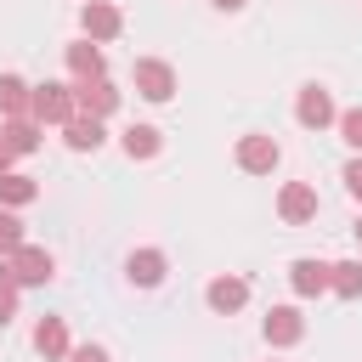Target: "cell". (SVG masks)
I'll use <instances>...</instances> for the list:
<instances>
[{"label":"cell","mask_w":362,"mask_h":362,"mask_svg":"<svg viewBox=\"0 0 362 362\" xmlns=\"http://www.w3.org/2000/svg\"><path fill=\"white\" fill-rule=\"evenodd\" d=\"M74 107H79V119H107L119 107V90L107 79H79L74 85Z\"/></svg>","instance_id":"30bf717a"},{"label":"cell","mask_w":362,"mask_h":362,"mask_svg":"<svg viewBox=\"0 0 362 362\" xmlns=\"http://www.w3.org/2000/svg\"><path fill=\"white\" fill-rule=\"evenodd\" d=\"M62 141L74 153H96L107 141V130H102V119H74V124H62Z\"/></svg>","instance_id":"d6986e66"},{"label":"cell","mask_w":362,"mask_h":362,"mask_svg":"<svg viewBox=\"0 0 362 362\" xmlns=\"http://www.w3.org/2000/svg\"><path fill=\"white\" fill-rule=\"evenodd\" d=\"M0 277H11L17 288H40V283H51V277H57V260H51V249L23 243L17 255H6V260H0Z\"/></svg>","instance_id":"6da1fadb"},{"label":"cell","mask_w":362,"mask_h":362,"mask_svg":"<svg viewBox=\"0 0 362 362\" xmlns=\"http://www.w3.org/2000/svg\"><path fill=\"white\" fill-rule=\"evenodd\" d=\"M79 28H85V40H119L124 34V11L119 6H107V0H85L79 6Z\"/></svg>","instance_id":"52a82bcc"},{"label":"cell","mask_w":362,"mask_h":362,"mask_svg":"<svg viewBox=\"0 0 362 362\" xmlns=\"http://www.w3.org/2000/svg\"><path fill=\"white\" fill-rule=\"evenodd\" d=\"M209 6H215V11H243L249 0H209Z\"/></svg>","instance_id":"4316f807"},{"label":"cell","mask_w":362,"mask_h":362,"mask_svg":"<svg viewBox=\"0 0 362 362\" xmlns=\"http://www.w3.org/2000/svg\"><path fill=\"white\" fill-rule=\"evenodd\" d=\"M266 362H272V356H266Z\"/></svg>","instance_id":"f1b7e54d"},{"label":"cell","mask_w":362,"mask_h":362,"mask_svg":"<svg viewBox=\"0 0 362 362\" xmlns=\"http://www.w3.org/2000/svg\"><path fill=\"white\" fill-rule=\"evenodd\" d=\"M74 119H79L74 85H57V79L34 85V124H74Z\"/></svg>","instance_id":"3957f363"},{"label":"cell","mask_w":362,"mask_h":362,"mask_svg":"<svg viewBox=\"0 0 362 362\" xmlns=\"http://www.w3.org/2000/svg\"><path fill=\"white\" fill-rule=\"evenodd\" d=\"M0 136H6V147H11L17 158H28V153L40 147V124H34V119H6Z\"/></svg>","instance_id":"ffe728a7"},{"label":"cell","mask_w":362,"mask_h":362,"mask_svg":"<svg viewBox=\"0 0 362 362\" xmlns=\"http://www.w3.org/2000/svg\"><path fill=\"white\" fill-rule=\"evenodd\" d=\"M204 300H209V311H215V317H232V311H243V305H249V283H243L238 272H221V277H209Z\"/></svg>","instance_id":"9c48e42d"},{"label":"cell","mask_w":362,"mask_h":362,"mask_svg":"<svg viewBox=\"0 0 362 362\" xmlns=\"http://www.w3.org/2000/svg\"><path fill=\"white\" fill-rule=\"evenodd\" d=\"M356 243H362V221H356Z\"/></svg>","instance_id":"83f0119b"},{"label":"cell","mask_w":362,"mask_h":362,"mask_svg":"<svg viewBox=\"0 0 362 362\" xmlns=\"http://www.w3.org/2000/svg\"><path fill=\"white\" fill-rule=\"evenodd\" d=\"M0 113L6 119H34V85L23 74H0Z\"/></svg>","instance_id":"5bb4252c"},{"label":"cell","mask_w":362,"mask_h":362,"mask_svg":"<svg viewBox=\"0 0 362 362\" xmlns=\"http://www.w3.org/2000/svg\"><path fill=\"white\" fill-rule=\"evenodd\" d=\"M294 119H300L305 130H328V124H339V107H334L328 85H300V96H294Z\"/></svg>","instance_id":"5b68a950"},{"label":"cell","mask_w":362,"mask_h":362,"mask_svg":"<svg viewBox=\"0 0 362 362\" xmlns=\"http://www.w3.org/2000/svg\"><path fill=\"white\" fill-rule=\"evenodd\" d=\"M339 141H345L351 153H362V107H345V113H339Z\"/></svg>","instance_id":"7402d4cb"},{"label":"cell","mask_w":362,"mask_h":362,"mask_svg":"<svg viewBox=\"0 0 362 362\" xmlns=\"http://www.w3.org/2000/svg\"><path fill=\"white\" fill-rule=\"evenodd\" d=\"M68 362H113V356H107L102 345H74V351H68Z\"/></svg>","instance_id":"d4e9b609"},{"label":"cell","mask_w":362,"mask_h":362,"mask_svg":"<svg viewBox=\"0 0 362 362\" xmlns=\"http://www.w3.org/2000/svg\"><path fill=\"white\" fill-rule=\"evenodd\" d=\"M34 198H40V181L34 175H23V170H6L0 175V209H23Z\"/></svg>","instance_id":"e0dca14e"},{"label":"cell","mask_w":362,"mask_h":362,"mask_svg":"<svg viewBox=\"0 0 362 362\" xmlns=\"http://www.w3.org/2000/svg\"><path fill=\"white\" fill-rule=\"evenodd\" d=\"M23 243H28V238H23V221H17L11 209H0V260H6V255H17Z\"/></svg>","instance_id":"44dd1931"},{"label":"cell","mask_w":362,"mask_h":362,"mask_svg":"<svg viewBox=\"0 0 362 362\" xmlns=\"http://www.w3.org/2000/svg\"><path fill=\"white\" fill-rule=\"evenodd\" d=\"M339 181H345V192H351V198H356V204H362V158H351V164H345V175H339Z\"/></svg>","instance_id":"cb8c5ba5"},{"label":"cell","mask_w":362,"mask_h":362,"mask_svg":"<svg viewBox=\"0 0 362 362\" xmlns=\"http://www.w3.org/2000/svg\"><path fill=\"white\" fill-rule=\"evenodd\" d=\"M277 221H283V226L317 221V187H311V181H283V187H277Z\"/></svg>","instance_id":"8992f818"},{"label":"cell","mask_w":362,"mask_h":362,"mask_svg":"<svg viewBox=\"0 0 362 362\" xmlns=\"http://www.w3.org/2000/svg\"><path fill=\"white\" fill-rule=\"evenodd\" d=\"M11 317H17V283H11V277H0V328H6Z\"/></svg>","instance_id":"603a6c76"},{"label":"cell","mask_w":362,"mask_h":362,"mask_svg":"<svg viewBox=\"0 0 362 362\" xmlns=\"http://www.w3.org/2000/svg\"><path fill=\"white\" fill-rule=\"evenodd\" d=\"M34 351H40L45 362H68V351H74V345H68V322H62V317H40V322H34Z\"/></svg>","instance_id":"4fadbf2b"},{"label":"cell","mask_w":362,"mask_h":362,"mask_svg":"<svg viewBox=\"0 0 362 362\" xmlns=\"http://www.w3.org/2000/svg\"><path fill=\"white\" fill-rule=\"evenodd\" d=\"M119 147H124V158H158L164 153V130L158 124H130L119 136Z\"/></svg>","instance_id":"2e32d148"},{"label":"cell","mask_w":362,"mask_h":362,"mask_svg":"<svg viewBox=\"0 0 362 362\" xmlns=\"http://www.w3.org/2000/svg\"><path fill=\"white\" fill-rule=\"evenodd\" d=\"M260 334H266V345H277V351L300 345V339H305V317H300V305H272L266 322H260Z\"/></svg>","instance_id":"ba28073f"},{"label":"cell","mask_w":362,"mask_h":362,"mask_svg":"<svg viewBox=\"0 0 362 362\" xmlns=\"http://www.w3.org/2000/svg\"><path fill=\"white\" fill-rule=\"evenodd\" d=\"M68 74H74V85H79V79H107L102 45H96V40H74V45H68Z\"/></svg>","instance_id":"9a60e30c"},{"label":"cell","mask_w":362,"mask_h":362,"mask_svg":"<svg viewBox=\"0 0 362 362\" xmlns=\"http://www.w3.org/2000/svg\"><path fill=\"white\" fill-rule=\"evenodd\" d=\"M328 294L362 300V260H334V266H328Z\"/></svg>","instance_id":"ac0fdd59"},{"label":"cell","mask_w":362,"mask_h":362,"mask_svg":"<svg viewBox=\"0 0 362 362\" xmlns=\"http://www.w3.org/2000/svg\"><path fill=\"white\" fill-rule=\"evenodd\" d=\"M288 288H294L300 300H317V294H328V260H311V255H300V260L288 266Z\"/></svg>","instance_id":"7c38bea8"},{"label":"cell","mask_w":362,"mask_h":362,"mask_svg":"<svg viewBox=\"0 0 362 362\" xmlns=\"http://www.w3.org/2000/svg\"><path fill=\"white\" fill-rule=\"evenodd\" d=\"M11 158H17V153H11V147H6V136H0V175L11 170Z\"/></svg>","instance_id":"484cf974"},{"label":"cell","mask_w":362,"mask_h":362,"mask_svg":"<svg viewBox=\"0 0 362 362\" xmlns=\"http://www.w3.org/2000/svg\"><path fill=\"white\" fill-rule=\"evenodd\" d=\"M130 79H136V96H141V102H170V96H175V68H170L164 57H136Z\"/></svg>","instance_id":"7a4b0ae2"},{"label":"cell","mask_w":362,"mask_h":362,"mask_svg":"<svg viewBox=\"0 0 362 362\" xmlns=\"http://www.w3.org/2000/svg\"><path fill=\"white\" fill-rule=\"evenodd\" d=\"M164 272H170L164 249H130V260H124V277H130L136 288H158V283H164Z\"/></svg>","instance_id":"8fae6325"},{"label":"cell","mask_w":362,"mask_h":362,"mask_svg":"<svg viewBox=\"0 0 362 362\" xmlns=\"http://www.w3.org/2000/svg\"><path fill=\"white\" fill-rule=\"evenodd\" d=\"M232 158H238L243 175H272L277 158H283V147H277L266 130H249V136H238V153H232Z\"/></svg>","instance_id":"277c9868"}]
</instances>
